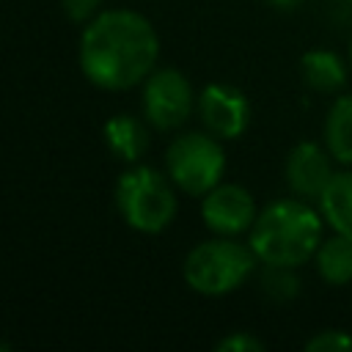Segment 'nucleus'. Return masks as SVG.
<instances>
[{"label":"nucleus","mask_w":352,"mask_h":352,"mask_svg":"<svg viewBox=\"0 0 352 352\" xmlns=\"http://www.w3.org/2000/svg\"><path fill=\"white\" fill-rule=\"evenodd\" d=\"M160 58L154 25L129 8L96 14L80 36V69L102 91H126L143 82Z\"/></svg>","instance_id":"1"},{"label":"nucleus","mask_w":352,"mask_h":352,"mask_svg":"<svg viewBox=\"0 0 352 352\" xmlns=\"http://www.w3.org/2000/svg\"><path fill=\"white\" fill-rule=\"evenodd\" d=\"M322 212L302 198L267 204L250 226V248L258 261L278 267H300L311 261L322 245Z\"/></svg>","instance_id":"2"},{"label":"nucleus","mask_w":352,"mask_h":352,"mask_svg":"<svg viewBox=\"0 0 352 352\" xmlns=\"http://www.w3.org/2000/svg\"><path fill=\"white\" fill-rule=\"evenodd\" d=\"M256 250L250 242H239L234 236H214L198 242L184 258V280L192 292L206 297H223L239 289L256 270Z\"/></svg>","instance_id":"3"},{"label":"nucleus","mask_w":352,"mask_h":352,"mask_svg":"<svg viewBox=\"0 0 352 352\" xmlns=\"http://www.w3.org/2000/svg\"><path fill=\"white\" fill-rule=\"evenodd\" d=\"M116 206L124 223L140 234H160L176 217V192L170 176L151 165H132L118 176Z\"/></svg>","instance_id":"4"},{"label":"nucleus","mask_w":352,"mask_h":352,"mask_svg":"<svg viewBox=\"0 0 352 352\" xmlns=\"http://www.w3.org/2000/svg\"><path fill=\"white\" fill-rule=\"evenodd\" d=\"M170 182L187 195H206L226 173V151L212 132H184L165 151Z\"/></svg>","instance_id":"5"},{"label":"nucleus","mask_w":352,"mask_h":352,"mask_svg":"<svg viewBox=\"0 0 352 352\" xmlns=\"http://www.w3.org/2000/svg\"><path fill=\"white\" fill-rule=\"evenodd\" d=\"M195 107L190 80L179 69H157L143 80V113L157 129L182 126Z\"/></svg>","instance_id":"6"},{"label":"nucleus","mask_w":352,"mask_h":352,"mask_svg":"<svg viewBox=\"0 0 352 352\" xmlns=\"http://www.w3.org/2000/svg\"><path fill=\"white\" fill-rule=\"evenodd\" d=\"M198 116L214 138L234 140L250 124V102L228 82H209L198 94Z\"/></svg>","instance_id":"7"},{"label":"nucleus","mask_w":352,"mask_h":352,"mask_svg":"<svg viewBox=\"0 0 352 352\" xmlns=\"http://www.w3.org/2000/svg\"><path fill=\"white\" fill-rule=\"evenodd\" d=\"M256 201L242 184H217L201 201V217L209 231L220 236H236L256 220Z\"/></svg>","instance_id":"8"},{"label":"nucleus","mask_w":352,"mask_h":352,"mask_svg":"<svg viewBox=\"0 0 352 352\" xmlns=\"http://www.w3.org/2000/svg\"><path fill=\"white\" fill-rule=\"evenodd\" d=\"M286 184L289 190L302 198V201H319V195L324 192L327 182L333 179V165H330V151L327 146L322 148L314 140H302L297 143L289 157H286Z\"/></svg>","instance_id":"9"},{"label":"nucleus","mask_w":352,"mask_h":352,"mask_svg":"<svg viewBox=\"0 0 352 352\" xmlns=\"http://www.w3.org/2000/svg\"><path fill=\"white\" fill-rule=\"evenodd\" d=\"M319 212L336 234L352 236V170L333 173L319 195Z\"/></svg>","instance_id":"10"},{"label":"nucleus","mask_w":352,"mask_h":352,"mask_svg":"<svg viewBox=\"0 0 352 352\" xmlns=\"http://www.w3.org/2000/svg\"><path fill=\"white\" fill-rule=\"evenodd\" d=\"M300 72L308 88L319 94H336L346 82V66L344 60L330 50H308L300 58Z\"/></svg>","instance_id":"11"},{"label":"nucleus","mask_w":352,"mask_h":352,"mask_svg":"<svg viewBox=\"0 0 352 352\" xmlns=\"http://www.w3.org/2000/svg\"><path fill=\"white\" fill-rule=\"evenodd\" d=\"M104 143L116 157L138 162L148 148V132L135 116H113L104 121Z\"/></svg>","instance_id":"12"},{"label":"nucleus","mask_w":352,"mask_h":352,"mask_svg":"<svg viewBox=\"0 0 352 352\" xmlns=\"http://www.w3.org/2000/svg\"><path fill=\"white\" fill-rule=\"evenodd\" d=\"M324 146L341 165H352V94H341L324 118Z\"/></svg>","instance_id":"13"},{"label":"nucleus","mask_w":352,"mask_h":352,"mask_svg":"<svg viewBox=\"0 0 352 352\" xmlns=\"http://www.w3.org/2000/svg\"><path fill=\"white\" fill-rule=\"evenodd\" d=\"M316 272L330 286H346L352 280V236L336 234L324 239L314 256Z\"/></svg>","instance_id":"14"},{"label":"nucleus","mask_w":352,"mask_h":352,"mask_svg":"<svg viewBox=\"0 0 352 352\" xmlns=\"http://www.w3.org/2000/svg\"><path fill=\"white\" fill-rule=\"evenodd\" d=\"M297 267H278V264H264L261 286L270 297L275 300H292L300 292V278L294 275Z\"/></svg>","instance_id":"15"},{"label":"nucleus","mask_w":352,"mask_h":352,"mask_svg":"<svg viewBox=\"0 0 352 352\" xmlns=\"http://www.w3.org/2000/svg\"><path fill=\"white\" fill-rule=\"evenodd\" d=\"M308 352H352V336L344 330H322L305 341Z\"/></svg>","instance_id":"16"},{"label":"nucleus","mask_w":352,"mask_h":352,"mask_svg":"<svg viewBox=\"0 0 352 352\" xmlns=\"http://www.w3.org/2000/svg\"><path fill=\"white\" fill-rule=\"evenodd\" d=\"M217 352H264V341L256 338L253 333H245V330H236V333H228L226 338H220L214 344Z\"/></svg>","instance_id":"17"},{"label":"nucleus","mask_w":352,"mask_h":352,"mask_svg":"<svg viewBox=\"0 0 352 352\" xmlns=\"http://www.w3.org/2000/svg\"><path fill=\"white\" fill-rule=\"evenodd\" d=\"M66 16L72 22H91L102 6V0H60Z\"/></svg>","instance_id":"18"},{"label":"nucleus","mask_w":352,"mask_h":352,"mask_svg":"<svg viewBox=\"0 0 352 352\" xmlns=\"http://www.w3.org/2000/svg\"><path fill=\"white\" fill-rule=\"evenodd\" d=\"M270 6H275V8H294V6H300L302 0H267Z\"/></svg>","instance_id":"19"},{"label":"nucleus","mask_w":352,"mask_h":352,"mask_svg":"<svg viewBox=\"0 0 352 352\" xmlns=\"http://www.w3.org/2000/svg\"><path fill=\"white\" fill-rule=\"evenodd\" d=\"M349 63H352V41H349Z\"/></svg>","instance_id":"20"},{"label":"nucleus","mask_w":352,"mask_h":352,"mask_svg":"<svg viewBox=\"0 0 352 352\" xmlns=\"http://www.w3.org/2000/svg\"><path fill=\"white\" fill-rule=\"evenodd\" d=\"M349 3H352V0H349Z\"/></svg>","instance_id":"21"}]
</instances>
